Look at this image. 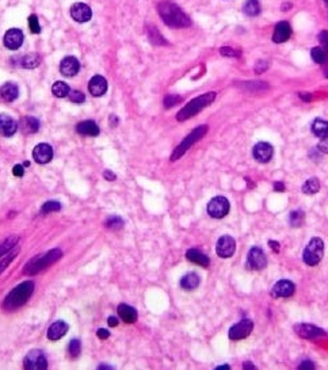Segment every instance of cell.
Segmentation results:
<instances>
[{
  "mask_svg": "<svg viewBox=\"0 0 328 370\" xmlns=\"http://www.w3.org/2000/svg\"><path fill=\"white\" fill-rule=\"evenodd\" d=\"M158 10H159L160 18L163 19V22L167 26L182 28H188L192 24V20H190L188 15L184 14V11L179 6L172 3V2H168V0L162 2Z\"/></svg>",
  "mask_w": 328,
  "mask_h": 370,
  "instance_id": "1",
  "label": "cell"
},
{
  "mask_svg": "<svg viewBox=\"0 0 328 370\" xmlns=\"http://www.w3.org/2000/svg\"><path fill=\"white\" fill-rule=\"evenodd\" d=\"M34 290V284L32 281H24L18 285L15 289L10 292L8 296L3 301V310L12 312L18 310L22 305L26 304V301L30 298V296Z\"/></svg>",
  "mask_w": 328,
  "mask_h": 370,
  "instance_id": "2",
  "label": "cell"
},
{
  "mask_svg": "<svg viewBox=\"0 0 328 370\" xmlns=\"http://www.w3.org/2000/svg\"><path fill=\"white\" fill-rule=\"evenodd\" d=\"M214 99H216V92H206V94L200 95L197 98H194L192 100H190V102H188V104L176 114V120H178V121H186L188 118L197 116L198 112H202L206 106L213 104Z\"/></svg>",
  "mask_w": 328,
  "mask_h": 370,
  "instance_id": "3",
  "label": "cell"
},
{
  "mask_svg": "<svg viewBox=\"0 0 328 370\" xmlns=\"http://www.w3.org/2000/svg\"><path fill=\"white\" fill-rule=\"evenodd\" d=\"M61 250L54 248L52 251H49V252L44 254L42 256H37V258H34L33 260H30V262L24 266V274H37V272H42L45 268L53 264L54 262H57L58 259L61 258Z\"/></svg>",
  "mask_w": 328,
  "mask_h": 370,
  "instance_id": "4",
  "label": "cell"
},
{
  "mask_svg": "<svg viewBox=\"0 0 328 370\" xmlns=\"http://www.w3.org/2000/svg\"><path fill=\"white\" fill-rule=\"evenodd\" d=\"M206 132H208L206 125H202V126L196 128V129H194L188 136L184 137L182 142L175 148V150L172 152V155H171V162H175V160L180 159V158H182V156L184 155V154H186L197 141L201 140L202 137L206 134Z\"/></svg>",
  "mask_w": 328,
  "mask_h": 370,
  "instance_id": "5",
  "label": "cell"
},
{
  "mask_svg": "<svg viewBox=\"0 0 328 370\" xmlns=\"http://www.w3.org/2000/svg\"><path fill=\"white\" fill-rule=\"evenodd\" d=\"M324 255V243L320 238H314L305 247L302 258L308 266H316L322 262Z\"/></svg>",
  "mask_w": 328,
  "mask_h": 370,
  "instance_id": "6",
  "label": "cell"
},
{
  "mask_svg": "<svg viewBox=\"0 0 328 370\" xmlns=\"http://www.w3.org/2000/svg\"><path fill=\"white\" fill-rule=\"evenodd\" d=\"M230 201L222 196H218L208 204V214L213 218H224L230 213Z\"/></svg>",
  "mask_w": 328,
  "mask_h": 370,
  "instance_id": "7",
  "label": "cell"
},
{
  "mask_svg": "<svg viewBox=\"0 0 328 370\" xmlns=\"http://www.w3.org/2000/svg\"><path fill=\"white\" fill-rule=\"evenodd\" d=\"M24 369L32 370H45L48 369V361L41 350H32L28 352V356H24Z\"/></svg>",
  "mask_w": 328,
  "mask_h": 370,
  "instance_id": "8",
  "label": "cell"
},
{
  "mask_svg": "<svg viewBox=\"0 0 328 370\" xmlns=\"http://www.w3.org/2000/svg\"><path fill=\"white\" fill-rule=\"evenodd\" d=\"M254 323L248 318H244L238 324H234V327L230 330V339L232 340H240V339H246L250 334L252 332Z\"/></svg>",
  "mask_w": 328,
  "mask_h": 370,
  "instance_id": "9",
  "label": "cell"
},
{
  "mask_svg": "<svg viewBox=\"0 0 328 370\" xmlns=\"http://www.w3.org/2000/svg\"><path fill=\"white\" fill-rule=\"evenodd\" d=\"M234 250H236V242L232 236H221L218 242H217L216 246V252L220 258H230L234 254Z\"/></svg>",
  "mask_w": 328,
  "mask_h": 370,
  "instance_id": "10",
  "label": "cell"
},
{
  "mask_svg": "<svg viewBox=\"0 0 328 370\" xmlns=\"http://www.w3.org/2000/svg\"><path fill=\"white\" fill-rule=\"evenodd\" d=\"M272 155H274V148L268 142L262 141V142H258L256 146H254L252 156L254 159L258 160L259 163H268L272 159Z\"/></svg>",
  "mask_w": 328,
  "mask_h": 370,
  "instance_id": "11",
  "label": "cell"
},
{
  "mask_svg": "<svg viewBox=\"0 0 328 370\" xmlns=\"http://www.w3.org/2000/svg\"><path fill=\"white\" fill-rule=\"evenodd\" d=\"M294 331L297 335L304 339H319V338L326 336V332L319 327L314 324H297L294 327Z\"/></svg>",
  "mask_w": 328,
  "mask_h": 370,
  "instance_id": "12",
  "label": "cell"
},
{
  "mask_svg": "<svg viewBox=\"0 0 328 370\" xmlns=\"http://www.w3.org/2000/svg\"><path fill=\"white\" fill-rule=\"evenodd\" d=\"M247 260H248L250 267L252 270H263L266 267V264H268L266 255L263 252V250L259 248V247H252V248L250 250Z\"/></svg>",
  "mask_w": 328,
  "mask_h": 370,
  "instance_id": "13",
  "label": "cell"
},
{
  "mask_svg": "<svg viewBox=\"0 0 328 370\" xmlns=\"http://www.w3.org/2000/svg\"><path fill=\"white\" fill-rule=\"evenodd\" d=\"M70 16L78 24H86L92 16V11L84 3H75L70 7Z\"/></svg>",
  "mask_w": 328,
  "mask_h": 370,
  "instance_id": "14",
  "label": "cell"
},
{
  "mask_svg": "<svg viewBox=\"0 0 328 370\" xmlns=\"http://www.w3.org/2000/svg\"><path fill=\"white\" fill-rule=\"evenodd\" d=\"M24 44V33L19 28H10L4 36V45L11 50H16Z\"/></svg>",
  "mask_w": 328,
  "mask_h": 370,
  "instance_id": "15",
  "label": "cell"
},
{
  "mask_svg": "<svg viewBox=\"0 0 328 370\" xmlns=\"http://www.w3.org/2000/svg\"><path fill=\"white\" fill-rule=\"evenodd\" d=\"M33 159L38 164H46L53 159V148L49 144H38L33 150Z\"/></svg>",
  "mask_w": 328,
  "mask_h": 370,
  "instance_id": "16",
  "label": "cell"
},
{
  "mask_svg": "<svg viewBox=\"0 0 328 370\" xmlns=\"http://www.w3.org/2000/svg\"><path fill=\"white\" fill-rule=\"evenodd\" d=\"M294 289L296 286L293 282L288 281V280H281V281H278L276 285L272 286V296L276 297V298H280V297H290L294 293Z\"/></svg>",
  "mask_w": 328,
  "mask_h": 370,
  "instance_id": "17",
  "label": "cell"
},
{
  "mask_svg": "<svg viewBox=\"0 0 328 370\" xmlns=\"http://www.w3.org/2000/svg\"><path fill=\"white\" fill-rule=\"evenodd\" d=\"M80 70L79 60L74 56H68L62 58L60 62V72L66 78H72V76L78 75Z\"/></svg>",
  "mask_w": 328,
  "mask_h": 370,
  "instance_id": "18",
  "label": "cell"
},
{
  "mask_svg": "<svg viewBox=\"0 0 328 370\" xmlns=\"http://www.w3.org/2000/svg\"><path fill=\"white\" fill-rule=\"evenodd\" d=\"M18 130V122L7 114H0V134L11 137Z\"/></svg>",
  "mask_w": 328,
  "mask_h": 370,
  "instance_id": "19",
  "label": "cell"
},
{
  "mask_svg": "<svg viewBox=\"0 0 328 370\" xmlns=\"http://www.w3.org/2000/svg\"><path fill=\"white\" fill-rule=\"evenodd\" d=\"M88 90L92 96H102L108 91V82L104 76L96 75L90 80Z\"/></svg>",
  "mask_w": 328,
  "mask_h": 370,
  "instance_id": "20",
  "label": "cell"
},
{
  "mask_svg": "<svg viewBox=\"0 0 328 370\" xmlns=\"http://www.w3.org/2000/svg\"><path fill=\"white\" fill-rule=\"evenodd\" d=\"M292 36V28L290 24H288L286 20H282L276 26L274 34H272V41L276 44H282L288 41Z\"/></svg>",
  "mask_w": 328,
  "mask_h": 370,
  "instance_id": "21",
  "label": "cell"
},
{
  "mask_svg": "<svg viewBox=\"0 0 328 370\" xmlns=\"http://www.w3.org/2000/svg\"><path fill=\"white\" fill-rule=\"evenodd\" d=\"M68 331V324L62 320H57L48 330V339L50 340H58L64 336Z\"/></svg>",
  "mask_w": 328,
  "mask_h": 370,
  "instance_id": "22",
  "label": "cell"
},
{
  "mask_svg": "<svg viewBox=\"0 0 328 370\" xmlns=\"http://www.w3.org/2000/svg\"><path fill=\"white\" fill-rule=\"evenodd\" d=\"M118 314L126 324H133L137 322V310L128 304L118 305Z\"/></svg>",
  "mask_w": 328,
  "mask_h": 370,
  "instance_id": "23",
  "label": "cell"
},
{
  "mask_svg": "<svg viewBox=\"0 0 328 370\" xmlns=\"http://www.w3.org/2000/svg\"><path fill=\"white\" fill-rule=\"evenodd\" d=\"M76 132L83 136L94 137L99 134V126L94 121H83L76 125Z\"/></svg>",
  "mask_w": 328,
  "mask_h": 370,
  "instance_id": "24",
  "label": "cell"
},
{
  "mask_svg": "<svg viewBox=\"0 0 328 370\" xmlns=\"http://www.w3.org/2000/svg\"><path fill=\"white\" fill-rule=\"evenodd\" d=\"M186 258H188L190 262L196 263V264H200V266L202 267H208L209 266V263H210V260H209V258H208L204 252H201L198 248L188 250V252H186Z\"/></svg>",
  "mask_w": 328,
  "mask_h": 370,
  "instance_id": "25",
  "label": "cell"
},
{
  "mask_svg": "<svg viewBox=\"0 0 328 370\" xmlns=\"http://www.w3.org/2000/svg\"><path fill=\"white\" fill-rule=\"evenodd\" d=\"M19 129L24 132V134L37 133L40 129V121L36 117H24L19 122Z\"/></svg>",
  "mask_w": 328,
  "mask_h": 370,
  "instance_id": "26",
  "label": "cell"
},
{
  "mask_svg": "<svg viewBox=\"0 0 328 370\" xmlns=\"http://www.w3.org/2000/svg\"><path fill=\"white\" fill-rule=\"evenodd\" d=\"M19 95V90L18 86L14 84V83H6V84L2 86L0 88V96L7 100V102H12L15 99L18 98Z\"/></svg>",
  "mask_w": 328,
  "mask_h": 370,
  "instance_id": "27",
  "label": "cell"
},
{
  "mask_svg": "<svg viewBox=\"0 0 328 370\" xmlns=\"http://www.w3.org/2000/svg\"><path fill=\"white\" fill-rule=\"evenodd\" d=\"M200 282H201V278L196 272H190V274H186L180 280V286L184 290H194L200 286Z\"/></svg>",
  "mask_w": 328,
  "mask_h": 370,
  "instance_id": "28",
  "label": "cell"
},
{
  "mask_svg": "<svg viewBox=\"0 0 328 370\" xmlns=\"http://www.w3.org/2000/svg\"><path fill=\"white\" fill-rule=\"evenodd\" d=\"M312 133L314 136L319 137V138H327L328 137V121L326 120H314V124H312Z\"/></svg>",
  "mask_w": 328,
  "mask_h": 370,
  "instance_id": "29",
  "label": "cell"
},
{
  "mask_svg": "<svg viewBox=\"0 0 328 370\" xmlns=\"http://www.w3.org/2000/svg\"><path fill=\"white\" fill-rule=\"evenodd\" d=\"M19 62H20V66H24V68H28V70H30V68H37L40 66V62H41V57L38 56L37 53H30V54H26V56L22 57L19 60Z\"/></svg>",
  "mask_w": 328,
  "mask_h": 370,
  "instance_id": "30",
  "label": "cell"
},
{
  "mask_svg": "<svg viewBox=\"0 0 328 370\" xmlns=\"http://www.w3.org/2000/svg\"><path fill=\"white\" fill-rule=\"evenodd\" d=\"M320 190V182L319 179L310 178L302 184V192L306 196H314Z\"/></svg>",
  "mask_w": 328,
  "mask_h": 370,
  "instance_id": "31",
  "label": "cell"
},
{
  "mask_svg": "<svg viewBox=\"0 0 328 370\" xmlns=\"http://www.w3.org/2000/svg\"><path fill=\"white\" fill-rule=\"evenodd\" d=\"M243 11L248 16H256L260 12V4L258 0H247L243 6Z\"/></svg>",
  "mask_w": 328,
  "mask_h": 370,
  "instance_id": "32",
  "label": "cell"
},
{
  "mask_svg": "<svg viewBox=\"0 0 328 370\" xmlns=\"http://www.w3.org/2000/svg\"><path fill=\"white\" fill-rule=\"evenodd\" d=\"M70 86L64 83V82H56L52 86V92L54 96L57 98H66L70 94Z\"/></svg>",
  "mask_w": 328,
  "mask_h": 370,
  "instance_id": "33",
  "label": "cell"
},
{
  "mask_svg": "<svg viewBox=\"0 0 328 370\" xmlns=\"http://www.w3.org/2000/svg\"><path fill=\"white\" fill-rule=\"evenodd\" d=\"M18 240H19L18 236H10V238H7L3 243L0 244V256H3L6 254H8L11 250L14 248L15 244L18 243Z\"/></svg>",
  "mask_w": 328,
  "mask_h": 370,
  "instance_id": "34",
  "label": "cell"
},
{
  "mask_svg": "<svg viewBox=\"0 0 328 370\" xmlns=\"http://www.w3.org/2000/svg\"><path fill=\"white\" fill-rule=\"evenodd\" d=\"M310 56H312L314 62H318V64H324V62L327 61L328 54L326 53V50H324L323 48L316 46L310 50Z\"/></svg>",
  "mask_w": 328,
  "mask_h": 370,
  "instance_id": "35",
  "label": "cell"
},
{
  "mask_svg": "<svg viewBox=\"0 0 328 370\" xmlns=\"http://www.w3.org/2000/svg\"><path fill=\"white\" fill-rule=\"evenodd\" d=\"M304 212L302 210H294L290 213V217H289V222L293 228H298L301 225L304 224Z\"/></svg>",
  "mask_w": 328,
  "mask_h": 370,
  "instance_id": "36",
  "label": "cell"
},
{
  "mask_svg": "<svg viewBox=\"0 0 328 370\" xmlns=\"http://www.w3.org/2000/svg\"><path fill=\"white\" fill-rule=\"evenodd\" d=\"M61 209V204L57 201H49L46 204H44L42 208H41V213L46 214V213H50V212H58Z\"/></svg>",
  "mask_w": 328,
  "mask_h": 370,
  "instance_id": "37",
  "label": "cell"
},
{
  "mask_svg": "<svg viewBox=\"0 0 328 370\" xmlns=\"http://www.w3.org/2000/svg\"><path fill=\"white\" fill-rule=\"evenodd\" d=\"M106 226H108V230H121L122 226H124V221H122L121 217L112 216V217L108 218V221H106Z\"/></svg>",
  "mask_w": 328,
  "mask_h": 370,
  "instance_id": "38",
  "label": "cell"
},
{
  "mask_svg": "<svg viewBox=\"0 0 328 370\" xmlns=\"http://www.w3.org/2000/svg\"><path fill=\"white\" fill-rule=\"evenodd\" d=\"M68 96H70V102H74V104H83L86 100V95L82 91H78V90L70 91Z\"/></svg>",
  "mask_w": 328,
  "mask_h": 370,
  "instance_id": "39",
  "label": "cell"
},
{
  "mask_svg": "<svg viewBox=\"0 0 328 370\" xmlns=\"http://www.w3.org/2000/svg\"><path fill=\"white\" fill-rule=\"evenodd\" d=\"M80 352H82V343H80L79 339H74L70 340V356L76 358V356H80Z\"/></svg>",
  "mask_w": 328,
  "mask_h": 370,
  "instance_id": "40",
  "label": "cell"
},
{
  "mask_svg": "<svg viewBox=\"0 0 328 370\" xmlns=\"http://www.w3.org/2000/svg\"><path fill=\"white\" fill-rule=\"evenodd\" d=\"M28 28H30V32L33 34H38L41 32V26L38 24L37 15H30L28 16Z\"/></svg>",
  "mask_w": 328,
  "mask_h": 370,
  "instance_id": "41",
  "label": "cell"
},
{
  "mask_svg": "<svg viewBox=\"0 0 328 370\" xmlns=\"http://www.w3.org/2000/svg\"><path fill=\"white\" fill-rule=\"evenodd\" d=\"M180 100H182V98L178 96V95H167V96L164 98V108H172L175 104H178Z\"/></svg>",
  "mask_w": 328,
  "mask_h": 370,
  "instance_id": "42",
  "label": "cell"
},
{
  "mask_svg": "<svg viewBox=\"0 0 328 370\" xmlns=\"http://www.w3.org/2000/svg\"><path fill=\"white\" fill-rule=\"evenodd\" d=\"M148 36H150V40L152 41V42L155 44V45H160V44H166V41L163 40V37L160 36L159 32L156 30V28H150V33H148Z\"/></svg>",
  "mask_w": 328,
  "mask_h": 370,
  "instance_id": "43",
  "label": "cell"
},
{
  "mask_svg": "<svg viewBox=\"0 0 328 370\" xmlns=\"http://www.w3.org/2000/svg\"><path fill=\"white\" fill-rule=\"evenodd\" d=\"M15 256H16V252L10 254L8 256H6V258L3 259V260H0V274H2V272H4L6 267L8 266L10 263H11V262H12V260H14Z\"/></svg>",
  "mask_w": 328,
  "mask_h": 370,
  "instance_id": "44",
  "label": "cell"
},
{
  "mask_svg": "<svg viewBox=\"0 0 328 370\" xmlns=\"http://www.w3.org/2000/svg\"><path fill=\"white\" fill-rule=\"evenodd\" d=\"M319 41H320V44L323 45V49L326 50V53L328 54V32H326V30H324V32H322V33H320Z\"/></svg>",
  "mask_w": 328,
  "mask_h": 370,
  "instance_id": "45",
  "label": "cell"
},
{
  "mask_svg": "<svg viewBox=\"0 0 328 370\" xmlns=\"http://www.w3.org/2000/svg\"><path fill=\"white\" fill-rule=\"evenodd\" d=\"M220 53L222 54V56H228V57H238V56H239V53L236 52L234 49H232V48H228V46L221 48Z\"/></svg>",
  "mask_w": 328,
  "mask_h": 370,
  "instance_id": "46",
  "label": "cell"
},
{
  "mask_svg": "<svg viewBox=\"0 0 328 370\" xmlns=\"http://www.w3.org/2000/svg\"><path fill=\"white\" fill-rule=\"evenodd\" d=\"M318 150L320 152H323V154H328V137L327 138H322V141L319 142V146H318Z\"/></svg>",
  "mask_w": 328,
  "mask_h": 370,
  "instance_id": "47",
  "label": "cell"
},
{
  "mask_svg": "<svg viewBox=\"0 0 328 370\" xmlns=\"http://www.w3.org/2000/svg\"><path fill=\"white\" fill-rule=\"evenodd\" d=\"M12 172H14L15 176H24V166H20V164H16L14 166V168H12Z\"/></svg>",
  "mask_w": 328,
  "mask_h": 370,
  "instance_id": "48",
  "label": "cell"
},
{
  "mask_svg": "<svg viewBox=\"0 0 328 370\" xmlns=\"http://www.w3.org/2000/svg\"><path fill=\"white\" fill-rule=\"evenodd\" d=\"M96 335L99 336V339H108L110 336V332H108V330H104V328H99Z\"/></svg>",
  "mask_w": 328,
  "mask_h": 370,
  "instance_id": "49",
  "label": "cell"
},
{
  "mask_svg": "<svg viewBox=\"0 0 328 370\" xmlns=\"http://www.w3.org/2000/svg\"><path fill=\"white\" fill-rule=\"evenodd\" d=\"M298 369H314V364L310 361H304L298 366Z\"/></svg>",
  "mask_w": 328,
  "mask_h": 370,
  "instance_id": "50",
  "label": "cell"
},
{
  "mask_svg": "<svg viewBox=\"0 0 328 370\" xmlns=\"http://www.w3.org/2000/svg\"><path fill=\"white\" fill-rule=\"evenodd\" d=\"M104 179H108V180H116V178H117V176H116V174L112 172V171H108V170L104 171Z\"/></svg>",
  "mask_w": 328,
  "mask_h": 370,
  "instance_id": "51",
  "label": "cell"
},
{
  "mask_svg": "<svg viewBox=\"0 0 328 370\" xmlns=\"http://www.w3.org/2000/svg\"><path fill=\"white\" fill-rule=\"evenodd\" d=\"M108 323L110 327H117L118 326V318H116V316H110V318H108Z\"/></svg>",
  "mask_w": 328,
  "mask_h": 370,
  "instance_id": "52",
  "label": "cell"
},
{
  "mask_svg": "<svg viewBox=\"0 0 328 370\" xmlns=\"http://www.w3.org/2000/svg\"><path fill=\"white\" fill-rule=\"evenodd\" d=\"M268 246L272 247V251L280 252V243H276V242H274V240H270V242H268Z\"/></svg>",
  "mask_w": 328,
  "mask_h": 370,
  "instance_id": "53",
  "label": "cell"
},
{
  "mask_svg": "<svg viewBox=\"0 0 328 370\" xmlns=\"http://www.w3.org/2000/svg\"><path fill=\"white\" fill-rule=\"evenodd\" d=\"M274 190L276 192H284L285 190V184L282 182H274Z\"/></svg>",
  "mask_w": 328,
  "mask_h": 370,
  "instance_id": "54",
  "label": "cell"
},
{
  "mask_svg": "<svg viewBox=\"0 0 328 370\" xmlns=\"http://www.w3.org/2000/svg\"><path fill=\"white\" fill-rule=\"evenodd\" d=\"M243 368H248V369H255V366L251 365V364H248V362H246V364H243Z\"/></svg>",
  "mask_w": 328,
  "mask_h": 370,
  "instance_id": "55",
  "label": "cell"
},
{
  "mask_svg": "<svg viewBox=\"0 0 328 370\" xmlns=\"http://www.w3.org/2000/svg\"><path fill=\"white\" fill-rule=\"evenodd\" d=\"M228 368H230V366H228V365H224V366H218V368H217V369H228Z\"/></svg>",
  "mask_w": 328,
  "mask_h": 370,
  "instance_id": "56",
  "label": "cell"
},
{
  "mask_svg": "<svg viewBox=\"0 0 328 370\" xmlns=\"http://www.w3.org/2000/svg\"><path fill=\"white\" fill-rule=\"evenodd\" d=\"M24 167H28V166H30V162H24Z\"/></svg>",
  "mask_w": 328,
  "mask_h": 370,
  "instance_id": "57",
  "label": "cell"
},
{
  "mask_svg": "<svg viewBox=\"0 0 328 370\" xmlns=\"http://www.w3.org/2000/svg\"><path fill=\"white\" fill-rule=\"evenodd\" d=\"M326 2H328V0H326Z\"/></svg>",
  "mask_w": 328,
  "mask_h": 370,
  "instance_id": "58",
  "label": "cell"
}]
</instances>
